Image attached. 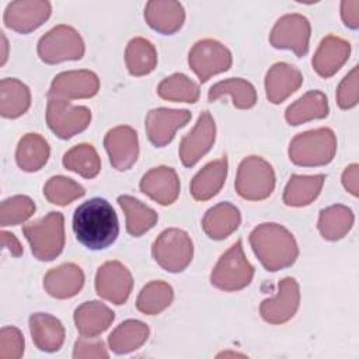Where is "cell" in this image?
<instances>
[{
  "instance_id": "obj_1",
  "label": "cell",
  "mask_w": 359,
  "mask_h": 359,
  "mask_svg": "<svg viewBox=\"0 0 359 359\" xmlns=\"http://www.w3.org/2000/svg\"><path fill=\"white\" fill-rule=\"evenodd\" d=\"M73 231L77 241L88 250H104L119 234L116 213L108 201L88 199L74 210Z\"/></svg>"
},
{
  "instance_id": "obj_2",
  "label": "cell",
  "mask_w": 359,
  "mask_h": 359,
  "mask_svg": "<svg viewBox=\"0 0 359 359\" xmlns=\"http://www.w3.org/2000/svg\"><path fill=\"white\" fill-rule=\"evenodd\" d=\"M250 244L266 271L275 272L294 264L299 247L293 234L278 223H262L250 234Z\"/></svg>"
},
{
  "instance_id": "obj_3",
  "label": "cell",
  "mask_w": 359,
  "mask_h": 359,
  "mask_svg": "<svg viewBox=\"0 0 359 359\" xmlns=\"http://www.w3.org/2000/svg\"><path fill=\"white\" fill-rule=\"evenodd\" d=\"M337 151V137L330 128H318L296 135L289 144L292 163L302 167L328 164Z\"/></svg>"
},
{
  "instance_id": "obj_4",
  "label": "cell",
  "mask_w": 359,
  "mask_h": 359,
  "mask_svg": "<svg viewBox=\"0 0 359 359\" xmlns=\"http://www.w3.org/2000/svg\"><path fill=\"white\" fill-rule=\"evenodd\" d=\"M31 251L39 261L55 259L65 247V219L60 212H49L45 217L22 227Z\"/></svg>"
},
{
  "instance_id": "obj_5",
  "label": "cell",
  "mask_w": 359,
  "mask_h": 359,
  "mask_svg": "<svg viewBox=\"0 0 359 359\" xmlns=\"http://www.w3.org/2000/svg\"><path fill=\"white\" fill-rule=\"evenodd\" d=\"M254 276V266L245 258L241 240L236 241L217 261L210 283L224 292H234L248 286Z\"/></svg>"
},
{
  "instance_id": "obj_6",
  "label": "cell",
  "mask_w": 359,
  "mask_h": 359,
  "mask_svg": "<svg viewBox=\"0 0 359 359\" xmlns=\"http://www.w3.org/2000/svg\"><path fill=\"white\" fill-rule=\"evenodd\" d=\"M234 187L244 199L262 201L268 198L275 188L272 165L258 156L244 158L238 165Z\"/></svg>"
},
{
  "instance_id": "obj_7",
  "label": "cell",
  "mask_w": 359,
  "mask_h": 359,
  "mask_svg": "<svg viewBox=\"0 0 359 359\" xmlns=\"http://www.w3.org/2000/svg\"><path fill=\"white\" fill-rule=\"evenodd\" d=\"M156 262L168 272L184 271L194 255L191 237L181 229H167L160 233L151 247Z\"/></svg>"
},
{
  "instance_id": "obj_8",
  "label": "cell",
  "mask_w": 359,
  "mask_h": 359,
  "mask_svg": "<svg viewBox=\"0 0 359 359\" xmlns=\"http://www.w3.org/2000/svg\"><path fill=\"white\" fill-rule=\"evenodd\" d=\"M83 55V38L73 27L65 24L53 27L38 42V56L49 65L63 60H79Z\"/></svg>"
},
{
  "instance_id": "obj_9",
  "label": "cell",
  "mask_w": 359,
  "mask_h": 359,
  "mask_svg": "<svg viewBox=\"0 0 359 359\" xmlns=\"http://www.w3.org/2000/svg\"><path fill=\"white\" fill-rule=\"evenodd\" d=\"M46 122L57 137L70 139L87 129L91 122V111L87 107L72 105L69 100L48 97Z\"/></svg>"
},
{
  "instance_id": "obj_10",
  "label": "cell",
  "mask_w": 359,
  "mask_h": 359,
  "mask_svg": "<svg viewBox=\"0 0 359 359\" xmlns=\"http://www.w3.org/2000/svg\"><path fill=\"white\" fill-rule=\"evenodd\" d=\"M231 52L216 39H201L189 50L188 63L201 83L230 69Z\"/></svg>"
},
{
  "instance_id": "obj_11",
  "label": "cell",
  "mask_w": 359,
  "mask_h": 359,
  "mask_svg": "<svg viewBox=\"0 0 359 359\" xmlns=\"http://www.w3.org/2000/svg\"><path fill=\"white\" fill-rule=\"evenodd\" d=\"M310 32V22L304 15L286 14L275 22L269 42L276 49H289L302 57L309 50Z\"/></svg>"
},
{
  "instance_id": "obj_12",
  "label": "cell",
  "mask_w": 359,
  "mask_h": 359,
  "mask_svg": "<svg viewBox=\"0 0 359 359\" xmlns=\"http://www.w3.org/2000/svg\"><path fill=\"white\" fill-rule=\"evenodd\" d=\"M132 287V273L119 261H108L98 268L95 290L100 297L119 306L128 300Z\"/></svg>"
},
{
  "instance_id": "obj_13",
  "label": "cell",
  "mask_w": 359,
  "mask_h": 359,
  "mask_svg": "<svg viewBox=\"0 0 359 359\" xmlns=\"http://www.w3.org/2000/svg\"><path fill=\"white\" fill-rule=\"evenodd\" d=\"M300 303V289L294 278L286 276L278 285L273 297L265 299L259 306L261 317L269 324H283L297 311Z\"/></svg>"
},
{
  "instance_id": "obj_14",
  "label": "cell",
  "mask_w": 359,
  "mask_h": 359,
  "mask_svg": "<svg viewBox=\"0 0 359 359\" xmlns=\"http://www.w3.org/2000/svg\"><path fill=\"white\" fill-rule=\"evenodd\" d=\"M216 137L215 119L208 111H203L196 125L180 143V158L185 167L195 165L213 146Z\"/></svg>"
},
{
  "instance_id": "obj_15",
  "label": "cell",
  "mask_w": 359,
  "mask_h": 359,
  "mask_svg": "<svg viewBox=\"0 0 359 359\" xmlns=\"http://www.w3.org/2000/svg\"><path fill=\"white\" fill-rule=\"evenodd\" d=\"M52 7L45 0H18L11 1L4 11V24L7 28L20 32L29 34L41 27L50 15Z\"/></svg>"
},
{
  "instance_id": "obj_16",
  "label": "cell",
  "mask_w": 359,
  "mask_h": 359,
  "mask_svg": "<svg viewBox=\"0 0 359 359\" xmlns=\"http://www.w3.org/2000/svg\"><path fill=\"white\" fill-rule=\"evenodd\" d=\"M104 146L109 163L118 171L129 170L139 156L137 133L133 128L122 125L112 128L104 137Z\"/></svg>"
},
{
  "instance_id": "obj_17",
  "label": "cell",
  "mask_w": 359,
  "mask_h": 359,
  "mask_svg": "<svg viewBox=\"0 0 359 359\" xmlns=\"http://www.w3.org/2000/svg\"><path fill=\"white\" fill-rule=\"evenodd\" d=\"M191 119L188 109L154 108L146 116V132L149 140L156 147H164L172 139L175 132L185 126Z\"/></svg>"
},
{
  "instance_id": "obj_18",
  "label": "cell",
  "mask_w": 359,
  "mask_h": 359,
  "mask_svg": "<svg viewBox=\"0 0 359 359\" xmlns=\"http://www.w3.org/2000/svg\"><path fill=\"white\" fill-rule=\"evenodd\" d=\"M100 90V80L90 70H69L57 74L49 88L48 97L63 100L90 98Z\"/></svg>"
},
{
  "instance_id": "obj_19",
  "label": "cell",
  "mask_w": 359,
  "mask_h": 359,
  "mask_svg": "<svg viewBox=\"0 0 359 359\" xmlns=\"http://www.w3.org/2000/svg\"><path fill=\"white\" fill-rule=\"evenodd\" d=\"M140 191L163 206L171 205L180 194L178 175L171 167H154L142 177Z\"/></svg>"
},
{
  "instance_id": "obj_20",
  "label": "cell",
  "mask_w": 359,
  "mask_h": 359,
  "mask_svg": "<svg viewBox=\"0 0 359 359\" xmlns=\"http://www.w3.org/2000/svg\"><path fill=\"white\" fill-rule=\"evenodd\" d=\"M349 53L351 43L348 41L335 35H328L320 42L313 56V69L323 79H328L344 66Z\"/></svg>"
},
{
  "instance_id": "obj_21",
  "label": "cell",
  "mask_w": 359,
  "mask_h": 359,
  "mask_svg": "<svg viewBox=\"0 0 359 359\" xmlns=\"http://www.w3.org/2000/svg\"><path fill=\"white\" fill-rule=\"evenodd\" d=\"M302 83L303 76L296 66L278 62L268 70L265 77L266 98L272 104H280L289 95H292L302 86Z\"/></svg>"
},
{
  "instance_id": "obj_22",
  "label": "cell",
  "mask_w": 359,
  "mask_h": 359,
  "mask_svg": "<svg viewBox=\"0 0 359 359\" xmlns=\"http://www.w3.org/2000/svg\"><path fill=\"white\" fill-rule=\"evenodd\" d=\"M144 20L154 31L171 35L182 27L185 11L178 1L151 0L144 7Z\"/></svg>"
},
{
  "instance_id": "obj_23",
  "label": "cell",
  "mask_w": 359,
  "mask_h": 359,
  "mask_svg": "<svg viewBox=\"0 0 359 359\" xmlns=\"http://www.w3.org/2000/svg\"><path fill=\"white\" fill-rule=\"evenodd\" d=\"M114 311L104 303L93 300L80 304L74 311V324L84 338H95L102 334L114 321Z\"/></svg>"
},
{
  "instance_id": "obj_24",
  "label": "cell",
  "mask_w": 359,
  "mask_h": 359,
  "mask_svg": "<svg viewBox=\"0 0 359 359\" xmlns=\"http://www.w3.org/2000/svg\"><path fill=\"white\" fill-rule=\"evenodd\" d=\"M84 285V273L76 264H62L43 278L45 290L55 299H69L76 296Z\"/></svg>"
},
{
  "instance_id": "obj_25",
  "label": "cell",
  "mask_w": 359,
  "mask_h": 359,
  "mask_svg": "<svg viewBox=\"0 0 359 359\" xmlns=\"http://www.w3.org/2000/svg\"><path fill=\"white\" fill-rule=\"evenodd\" d=\"M29 331L35 346L43 352L59 351L63 345V324L52 314L34 313L29 317Z\"/></svg>"
},
{
  "instance_id": "obj_26",
  "label": "cell",
  "mask_w": 359,
  "mask_h": 359,
  "mask_svg": "<svg viewBox=\"0 0 359 359\" xmlns=\"http://www.w3.org/2000/svg\"><path fill=\"white\" fill-rule=\"evenodd\" d=\"M240 222V210L230 202H220L205 213L202 219V229L208 237L213 240H223L238 229Z\"/></svg>"
},
{
  "instance_id": "obj_27",
  "label": "cell",
  "mask_w": 359,
  "mask_h": 359,
  "mask_svg": "<svg viewBox=\"0 0 359 359\" xmlns=\"http://www.w3.org/2000/svg\"><path fill=\"white\" fill-rule=\"evenodd\" d=\"M227 177V158L222 157L219 160L206 164L191 182V195L196 201H208L213 198L223 187Z\"/></svg>"
},
{
  "instance_id": "obj_28",
  "label": "cell",
  "mask_w": 359,
  "mask_h": 359,
  "mask_svg": "<svg viewBox=\"0 0 359 359\" xmlns=\"http://www.w3.org/2000/svg\"><path fill=\"white\" fill-rule=\"evenodd\" d=\"M328 115V100L324 93L313 90L290 104L285 118L290 125H300L311 119H323Z\"/></svg>"
},
{
  "instance_id": "obj_29",
  "label": "cell",
  "mask_w": 359,
  "mask_h": 359,
  "mask_svg": "<svg viewBox=\"0 0 359 359\" xmlns=\"http://www.w3.org/2000/svg\"><path fill=\"white\" fill-rule=\"evenodd\" d=\"M49 144L38 133H27L21 137L15 151V161L22 171L34 172L41 170L49 158Z\"/></svg>"
},
{
  "instance_id": "obj_30",
  "label": "cell",
  "mask_w": 359,
  "mask_h": 359,
  "mask_svg": "<svg viewBox=\"0 0 359 359\" xmlns=\"http://www.w3.org/2000/svg\"><path fill=\"white\" fill-rule=\"evenodd\" d=\"M31 105L29 88L17 79H3L0 83V114L4 118H18Z\"/></svg>"
},
{
  "instance_id": "obj_31",
  "label": "cell",
  "mask_w": 359,
  "mask_h": 359,
  "mask_svg": "<svg viewBox=\"0 0 359 359\" xmlns=\"http://www.w3.org/2000/svg\"><path fill=\"white\" fill-rule=\"evenodd\" d=\"M324 180L323 174L292 175L283 192V202L294 208L310 205L320 195Z\"/></svg>"
},
{
  "instance_id": "obj_32",
  "label": "cell",
  "mask_w": 359,
  "mask_h": 359,
  "mask_svg": "<svg viewBox=\"0 0 359 359\" xmlns=\"http://www.w3.org/2000/svg\"><path fill=\"white\" fill-rule=\"evenodd\" d=\"M118 203L125 213L126 231L130 236L140 237L142 234L153 229L157 223V213L151 208L142 203L139 199L129 195H121L118 198Z\"/></svg>"
},
{
  "instance_id": "obj_33",
  "label": "cell",
  "mask_w": 359,
  "mask_h": 359,
  "mask_svg": "<svg viewBox=\"0 0 359 359\" xmlns=\"http://www.w3.org/2000/svg\"><path fill=\"white\" fill-rule=\"evenodd\" d=\"M149 337V327L139 320L121 323L109 335L108 344L114 353L123 355L139 349Z\"/></svg>"
},
{
  "instance_id": "obj_34",
  "label": "cell",
  "mask_w": 359,
  "mask_h": 359,
  "mask_svg": "<svg viewBox=\"0 0 359 359\" xmlns=\"http://www.w3.org/2000/svg\"><path fill=\"white\" fill-rule=\"evenodd\" d=\"M353 213L345 205H332L320 212L318 231L323 238L337 241L348 234L353 226Z\"/></svg>"
},
{
  "instance_id": "obj_35",
  "label": "cell",
  "mask_w": 359,
  "mask_h": 359,
  "mask_svg": "<svg viewBox=\"0 0 359 359\" xmlns=\"http://www.w3.org/2000/svg\"><path fill=\"white\" fill-rule=\"evenodd\" d=\"M223 95H230L233 105L238 109H248L257 102L254 86L244 79H227L213 84L208 93V100L213 102Z\"/></svg>"
},
{
  "instance_id": "obj_36",
  "label": "cell",
  "mask_w": 359,
  "mask_h": 359,
  "mask_svg": "<svg viewBox=\"0 0 359 359\" xmlns=\"http://www.w3.org/2000/svg\"><path fill=\"white\" fill-rule=\"evenodd\" d=\"M125 63L132 76H144L151 73L157 65V52L154 45L142 36L130 39L125 49Z\"/></svg>"
},
{
  "instance_id": "obj_37",
  "label": "cell",
  "mask_w": 359,
  "mask_h": 359,
  "mask_svg": "<svg viewBox=\"0 0 359 359\" xmlns=\"http://www.w3.org/2000/svg\"><path fill=\"white\" fill-rule=\"evenodd\" d=\"M63 165L84 178H94L101 170V160L91 144L81 143L65 153Z\"/></svg>"
},
{
  "instance_id": "obj_38",
  "label": "cell",
  "mask_w": 359,
  "mask_h": 359,
  "mask_svg": "<svg viewBox=\"0 0 359 359\" xmlns=\"http://www.w3.org/2000/svg\"><path fill=\"white\" fill-rule=\"evenodd\" d=\"M172 297V287L167 282L153 280L140 290L136 300V307L144 314L154 316L165 310L171 304Z\"/></svg>"
},
{
  "instance_id": "obj_39",
  "label": "cell",
  "mask_w": 359,
  "mask_h": 359,
  "mask_svg": "<svg viewBox=\"0 0 359 359\" xmlns=\"http://www.w3.org/2000/svg\"><path fill=\"white\" fill-rule=\"evenodd\" d=\"M157 94L163 100L192 104L199 100V86L185 74L174 73L158 84Z\"/></svg>"
},
{
  "instance_id": "obj_40",
  "label": "cell",
  "mask_w": 359,
  "mask_h": 359,
  "mask_svg": "<svg viewBox=\"0 0 359 359\" xmlns=\"http://www.w3.org/2000/svg\"><path fill=\"white\" fill-rule=\"evenodd\" d=\"M86 194V189L79 182L63 175H55L48 180L43 187L45 198L55 205L66 206L74 199L81 198Z\"/></svg>"
},
{
  "instance_id": "obj_41",
  "label": "cell",
  "mask_w": 359,
  "mask_h": 359,
  "mask_svg": "<svg viewBox=\"0 0 359 359\" xmlns=\"http://www.w3.org/2000/svg\"><path fill=\"white\" fill-rule=\"evenodd\" d=\"M35 212V203L25 195H15L4 199L0 205V224L17 226L28 220Z\"/></svg>"
},
{
  "instance_id": "obj_42",
  "label": "cell",
  "mask_w": 359,
  "mask_h": 359,
  "mask_svg": "<svg viewBox=\"0 0 359 359\" xmlns=\"http://www.w3.org/2000/svg\"><path fill=\"white\" fill-rule=\"evenodd\" d=\"M359 69L353 66L352 70L342 79L337 90V104L342 109L352 108L359 101Z\"/></svg>"
},
{
  "instance_id": "obj_43",
  "label": "cell",
  "mask_w": 359,
  "mask_h": 359,
  "mask_svg": "<svg viewBox=\"0 0 359 359\" xmlns=\"http://www.w3.org/2000/svg\"><path fill=\"white\" fill-rule=\"evenodd\" d=\"M24 353V337L15 327H3L0 331V358L18 359Z\"/></svg>"
},
{
  "instance_id": "obj_44",
  "label": "cell",
  "mask_w": 359,
  "mask_h": 359,
  "mask_svg": "<svg viewBox=\"0 0 359 359\" xmlns=\"http://www.w3.org/2000/svg\"><path fill=\"white\" fill-rule=\"evenodd\" d=\"M74 359H83V358H108V352L105 349V345L102 341L95 342H87L83 339H77L74 344L73 351Z\"/></svg>"
},
{
  "instance_id": "obj_45",
  "label": "cell",
  "mask_w": 359,
  "mask_h": 359,
  "mask_svg": "<svg viewBox=\"0 0 359 359\" xmlns=\"http://www.w3.org/2000/svg\"><path fill=\"white\" fill-rule=\"evenodd\" d=\"M341 17L348 28L356 29L359 27V1L344 0L341 3Z\"/></svg>"
},
{
  "instance_id": "obj_46",
  "label": "cell",
  "mask_w": 359,
  "mask_h": 359,
  "mask_svg": "<svg viewBox=\"0 0 359 359\" xmlns=\"http://www.w3.org/2000/svg\"><path fill=\"white\" fill-rule=\"evenodd\" d=\"M342 185L353 196L359 195V165L356 163L348 165L342 172Z\"/></svg>"
},
{
  "instance_id": "obj_47",
  "label": "cell",
  "mask_w": 359,
  "mask_h": 359,
  "mask_svg": "<svg viewBox=\"0 0 359 359\" xmlns=\"http://www.w3.org/2000/svg\"><path fill=\"white\" fill-rule=\"evenodd\" d=\"M1 244L3 247H6L11 255L14 257H20L22 254V247L20 244V241L15 238V236L13 233L8 231H1Z\"/></svg>"
},
{
  "instance_id": "obj_48",
  "label": "cell",
  "mask_w": 359,
  "mask_h": 359,
  "mask_svg": "<svg viewBox=\"0 0 359 359\" xmlns=\"http://www.w3.org/2000/svg\"><path fill=\"white\" fill-rule=\"evenodd\" d=\"M1 39H3V45H4V56H3V60H1V65H4L6 59H7V53H6V49H7V41H6V36L1 35Z\"/></svg>"
},
{
  "instance_id": "obj_49",
  "label": "cell",
  "mask_w": 359,
  "mask_h": 359,
  "mask_svg": "<svg viewBox=\"0 0 359 359\" xmlns=\"http://www.w3.org/2000/svg\"><path fill=\"white\" fill-rule=\"evenodd\" d=\"M217 356L220 358V356H243V355H238V353H233V352H223V353H219Z\"/></svg>"
}]
</instances>
